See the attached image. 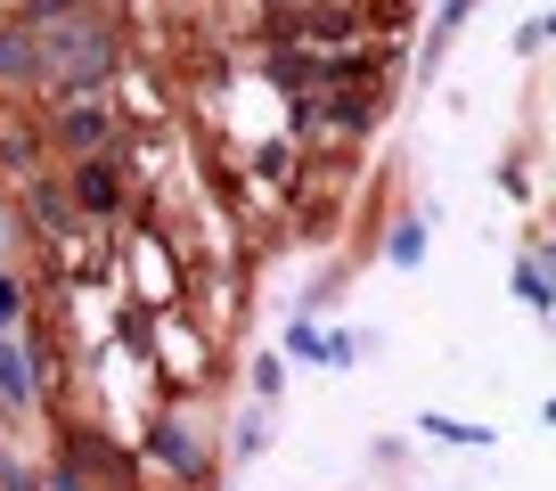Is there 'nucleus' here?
Instances as JSON below:
<instances>
[{"label":"nucleus","mask_w":556,"mask_h":491,"mask_svg":"<svg viewBox=\"0 0 556 491\" xmlns=\"http://www.w3.org/2000/svg\"><path fill=\"white\" fill-rule=\"evenodd\" d=\"M516 295L532 303V312H548V270H540V263H516Z\"/></svg>","instance_id":"3"},{"label":"nucleus","mask_w":556,"mask_h":491,"mask_svg":"<svg viewBox=\"0 0 556 491\" xmlns=\"http://www.w3.org/2000/svg\"><path fill=\"white\" fill-rule=\"evenodd\" d=\"M9 319H17V287L0 279V328H9Z\"/></svg>","instance_id":"8"},{"label":"nucleus","mask_w":556,"mask_h":491,"mask_svg":"<svg viewBox=\"0 0 556 491\" xmlns=\"http://www.w3.org/2000/svg\"><path fill=\"white\" fill-rule=\"evenodd\" d=\"M83 205H115V180H106L99 164H90V173H83Z\"/></svg>","instance_id":"6"},{"label":"nucleus","mask_w":556,"mask_h":491,"mask_svg":"<svg viewBox=\"0 0 556 491\" xmlns=\"http://www.w3.org/2000/svg\"><path fill=\"white\" fill-rule=\"evenodd\" d=\"M475 9H483V0H442V17H434V50H426V66H434V58H442V41H451L458 25L475 17Z\"/></svg>","instance_id":"1"},{"label":"nucleus","mask_w":556,"mask_h":491,"mask_svg":"<svg viewBox=\"0 0 556 491\" xmlns=\"http://www.w3.org/2000/svg\"><path fill=\"white\" fill-rule=\"evenodd\" d=\"M434 435H451V442H491V426H451V418H426Z\"/></svg>","instance_id":"7"},{"label":"nucleus","mask_w":556,"mask_h":491,"mask_svg":"<svg viewBox=\"0 0 556 491\" xmlns=\"http://www.w3.org/2000/svg\"><path fill=\"white\" fill-rule=\"evenodd\" d=\"M393 263H401V270L426 263V222H401V229H393Z\"/></svg>","instance_id":"2"},{"label":"nucleus","mask_w":556,"mask_h":491,"mask_svg":"<svg viewBox=\"0 0 556 491\" xmlns=\"http://www.w3.org/2000/svg\"><path fill=\"white\" fill-rule=\"evenodd\" d=\"M156 451L173 458V467H197V451H189V435H180V426H164V435H156Z\"/></svg>","instance_id":"5"},{"label":"nucleus","mask_w":556,"mask_h":491,"mask_svg":"<svg viewBox=\"0 0 556 491\" xmlns=\"http://www.w3.org/2000/svg\"><path fill=\"white\" fill-rule=\"evenodd\" d=\"M0 402H25V361L0 344Z\"/></svg>","instance_id":"4"}]
</instances>
